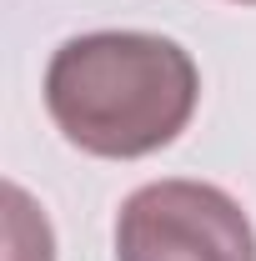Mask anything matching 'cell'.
Here are the masks:
<instances>
[{"label":"cell","instance_id":"6da1fadb","mask_svg":"<svg viewBox=\"0 0 256 261\" xmlns=\"http://www.w3.org/2000/svg\"><path fill=\"white\" fill-rule=\"evenodd\" d=\"M201 70L191 50L151 31L70 35L45 65V111L65 141L100 161H141L191 126Z\"/></svg>","mask_w":256,"mask_h":261},{"label":"cell","instance_id":"7a4b0ae2","mask_svg":"<svg viewBox=\"0 0 256 261\" xmlns=\"http://www.w3.org/2000/svg\"><path fill=\"white\" fill-rule=\"evenodd\" d=\"M116 261H256V226L211 181H151L116 211Z\"/></svg>","mask_w":256,"mask_h":261},{"label":"cell","instance_id":"3957f363","mask_svg":"<svg viewBox=\"0 0 256 261\" xmlns=\"http://www.w3.org/2000/svg\"><path fill=\"white\" fill-rule=\"evenodd\" d=\"M5 201H10V261H56L50 221L31 206V196L20 186H5Z\"/></svg>","mask_w":256,"mask_h":261},{"label":"cell","instance_id":"277c9868","mask_svg":"<svg viewBox=\"0 0 256 261\" xmlns=\"http://www.w3.org/2000/svg\"><path fill=\"white\" fill-rule=\"evenodd\" d=\"M231 5H256V0H231Z\"/></svg>","mask_w":256,"mask_h":261}]
</instances>
